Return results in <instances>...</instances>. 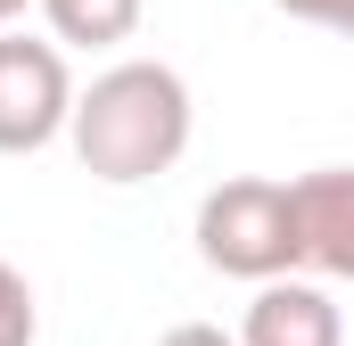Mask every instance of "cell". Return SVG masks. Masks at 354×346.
Wrapping results in <instances>:
<instances>
[{"label": "cell", "mask_w": 354, "mask_h": 346, "mask_svg": "<svg viewBox=\"0 0 354 346\" xmlns=\"http://www.w3.org/2000/svg\"><path fill=\"white\" fill-rule=\"evenodd\" d=\"M157 346H239L231 330H214V322H181V330H165Z\"/></svg>", "instance_id": "cell-9"}, {"label": "cell", "mask_w": 354, "mask_h": 346, "mask_svg": "<svg viewBox=\"0 0 354 346\" xmlns=\"http://www.w3.org/2000/svg\"><path fill=\"white\" fill-rule=\"evenodd\" d=\"M25 8H41V0H0V25H17Z\"/></svg>", "instance_id": "cell-10"}, {"label": "cell", "mask_w": 354, "mask_h": 346, "mask_svg": "<svg viewBox=\"0 0 354 346\" xmlns=\"http://www.w3.org/2000/svg\"><path fill=\"white\" fill-rule=\"evenodd\" d=\"M140 8H149V0H41L50 33H58V42H75V50H107V42H132Z\"/></svg>", "instance_id": "cell-6"}, {"label": "cell", "mask_w": 354, "mask_h": 346, "mask_svg": "<svg viewBox=\"0 0 354 346\" xmlns=\"http://www.w3.org/2000/svg\"><path fill=\"white\" fill-rule=\"evenodd\" d=\"M239 346H346V322H338L330 289H313V280L288 272V280L256 289V305L239 322Z\"/></svg>", "instance_id": "cell-5"}, {"label": "cell", "mask_w": 354, "mask_h": 346, "mask_svg": "<svg viewBox=\"0 0 354 346\" xmlns=\"http://www.w3.org/2000/svg\"><path fill=\"white\" fill-rule=\"evenodd\" d=\"M41 338V305H33V280L0 256V346H33Z\"/></svg>", "instance_id": "cell-7"}, {"label": "cell", "mask_w": 354, "mask_h": 346, "mask_svg": "<svg viewBox=\"0 0 354 346\" xmlns=\"http://www.w3.org/2000/svg\"><path fill=\"white\" fill-rule=\"evenodd\" d=\"M75 157L91 181L132 190L181 165L189 149V83L165 58H124L107 75H91V91H75V124H66Z\"/></svg>", "instance_id": "cell-1"}, {"label": "cell", "mask_w": 354, "mask_h": 346, "mask_svg": "<svg viewBox=\"0 0 354 346\" xmlns=\"http://www.w3.org/2000/svg\"><path fill=\"white\" fill-rule=\"evenodd\" d=\"M75 124V75L58 42L0 33V157H33Z\"/></svg>", "instance_id": "cell-3"}, {"label": "cell", "mask_w": 354, "mask_h": 346, "mask_svg": "<svg viewBox=\"0 0 354 346\" xmlns=\"http://www.w3.org/2000/svg\"><path fill=\"white\" fill-rule=\"evenodd\" d=\"M272 8L297 25H322V33H354V0H272Z\"/></svg>", "instance_id": "cell-8"}, {"label": "cell", "mask_w": 354, "mask_h": 346, "mask_svg": "<svg viewBox=\"0 0 354 346\" xmlns=\"http://www.w3.org/2000/svg\"><path fill=\"white\" fill-rule=\"evenodd\" d=\"M198 256L231 280H288L305 264V239H297V190L288 181H264V173H239V181H214L198 198Z\"/></svg>", "instance_id": "cell-2"}, {"label": "cell", "mask_w": 354, "mask_h": 346, "mask_svg": "<svg viewBox=\"0 0 354 346\" xmlns=\"http://www.w3.org/2000/svg\"><path fill=\"white\" fill-rule=\"evenodd\" d=\"M297 239H305V264L330 272V280H354V165H322L297 173Z\"/></svg>", "instance_id": "cell-4"}]
</instances>
